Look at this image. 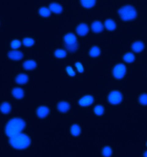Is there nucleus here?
I'll return each mask as SVG.
<instances>
[{
  "label": "nucleus",
  "mask_w": 147,
  "mask_h": 157,
  "mask_svg": "<svg viewBox=\"0 0 147 157\" xmlns=\"http://www.w3.org/2000/svg\"><path fill=\"white\" fill-rule=\"evenodd\" d=\"M144 156L145 157H147V151L145 152L144 154Z\"/></svg>",
  "instance_id": "34"
},
{
  "label": "nucleus",
  "mask_w": 147,
  "mask_h": 157,
  "mask_svg": "<svg viewBox=\"0 0 147 157\" xmlns=\"http://www.w3.org/2000/svg\"><path fill=\"white\" fill-rule=\"evenodd\" d=\"M94 112L97 115L101 116L102 115L104 112V109L102 106L98 105L96 106L94 109Z\"/></svg>",
  "instance_id": "27"
},
{
  "label": "nucleus",
  "mask_w": 147,
  "mask_h": 157,
  "mask_svg": "<svg viewBox=\"0 0 147 157\" xmlns=\"http://www.w3.org/2000/svg\"><path fill=\"white\" fill-rule=\"evenodd\" d=\"M66 71L68 74L71 76H75V72L73 69L72 68L71 66H68L66 67Z\"/></svg>",
  "instance_id": "32"
},
{
  "label": "nucleus",
  "mask_w": 147,
  "mask_h": 157,
  "mask_svg": "<svg viewBox=\"0 0 147 157\" xmlns=\"http://www.w3.org/2000/svg\"><path fill=\"white\" fill-rule=\"evenodd\" d=\"M94 101V98L91 95H86L82 97L79 101V104L82 107H86L90 105Z\"/></svg>",
  "instance_id": "6"
},
{
  "label": "nucleus",
  "mask_w": 147,
  "mask_h": 157,
  "mask_svg": "<svg viewBox=\"0 0 147 157\" xmlns=\"http://www.w3.org/2000/svg\"><path fill=\"white\" fill-rule=\"evenodd\" d=\"M39 13L42 17H47L50 16L51 11L47 7H42L39 9Z\"/></svg>",
  "instance_id": "23"
},
{
  "label": "nucleus",
  "mask_w": 147,
  "mask_h": 157,
  "mask_svg": "<svg viewBox=\"0 0 147 157\" xmlns=\"http://www.w3.org/2000/svg\"><path fill=\"white\" fill-rule=\"evenodd\" d=\"M105 28L109 31L115 30L116 28V24L115 21L111 19H108L105 23Z\"/></svg>",
  "instance_id": "18"
},
{
  "label": "nucleus",
  "mask_w": 147,
  "mask_h": 157,
  "mask_svg": "<svg viewBox=\"0 0 147 157\" xmlns=\"http://www.w3.org/2000/svg\"><path fill=\"white\" fill-rule=\"evenodd\" d=\"M9 143L15 148L23 149L28 148L30 145L31 140L28 136L20 133L11 137L9 140Z\"/></svg>",
  "instance_id": "2"
},
{
  "label": "nucleus",
  "mask_w": 147,
  "mask_h": 157,
  "mask_svg": "<svg viewBox=\"0 0 147 157\" xmlns=\"http://www.w3.org/2000/svg\"><path fill=\"white\" fill-rule=\"evenodd\" d=\"M11 110V106L8 103L4 102L0 106V111L3 113H9Z\"/></svg>",
  "instance_id": "22"
},
{
  "label": "nucleus",
  "mask_w": 147,
  "mask_h": 157,
  "mask_svg": "<svg viewBox=\"0 0 147 157\" xmlns=\"http://www.w3.org/2000/svg\"><path fill=\"white\" fill-rule=\"evenodd\" d=\"M139 101L140 104L143 105H147V94H143L139 98Z\"/></svg>",
  "instance_id": "30"
},
{
  "label": "nucleus",
  "mask_w": 147,
  "mask_h": 157,
  "mask_svg": "<svg viewBox=\"0 0 147 157\" xmlns=\"http://www.w3.org/2000/svg\"><path fill=\"white\" fill-rule=\"evenodd\" d=\"M64 41L65 44H73L77 43V39L76 36L72 33L67 34L64 36Z\"/></svg>",
  "instance_id": "10"
},
{
  "label": "nucleus",
  "mask_w": 147,
  "mask_h": 157,
  "mask_svg": "<svg viewBox=\"0 0 147 157\" xmlns=\"http://www.w3.org/2000/svg\"><path fill=\"white\" fill-rule=\"evenodd\" d=\"M65 48L68 51L71 52H76L78 48V43L73 44H65Z\"/></svg>",
  "instance_id": "26"
},
{
  "label": "nucleus",
  "mask_w": 147,
  "mask_h": 157,
  "mask_svg": "<svg viewBox=\"0 0 147 157\" xmlns=\"http://www.w3.org/2000/svg\"><path fill=\"white\" fill-rule=\"evenodd\" d=\"M23 67L26 70L34 69L36 67L37 63L35 61L32 60H26L23 63Z\"/></svg>",
  "instance_id": "15"
},
{
  "label": "nucleus",
  "mask_w": 147,
  "mask_h": 157,
  "mask_svg": "<svg viewBox=\"0 0 147 157\" xmlns=\"http://www.w3.org/2000/svg\"><path fill=\"white\" fill-rule=\"evenodd\" d=\"M58 110L62 113H66L69 111L70 109V105L68 102L66 101L60 102L57 105Z\"/></svg>",
  "instance_id": "12"
},
{
  "label": "nucleus",
  "mask_w": 147,
  "mask_h": 157,
  "mask_svg": "<svg viewBox=\"0 0 147 157\" xmlns=\"http://www.w3.org/2000/svg\"><path fill=\"white\" fill-rule=\"evenodd\" d=\"M120 18L123 21H130L136 19L137 16L136 9L131 5L123 6L118 10Z\"/></svg>",
  "instance_id": "3"
},
{
  "label": "nucleus",
  "mask_w": 147,
  "mask_h": 157,
  "mask_svg": "<svg viewBox=\"0 0 147 157\" xmlns=\"http://www.w3.org/2000/svg\"><path fill=\"white\" fill-rule=\"evenodd\" d=\"M145 45L142 42L137 41L133 43L132 44V48L133 52L136 53H139L144 48Z\"/></svg>",
  "instance_id": "14"
},
{
  "label": "nucleus",
  "mask_w": 147,
  "mask_h": 157,
  "mask_svg": "<svg viewBox=\"0 0 147 157\" xmlns=\"http://www.w3.org/2000/svg\"><path fill=\"white\" fill-rule=\"evenodd\" d=\"M54 55L57 58H63L66 57L67 53L66 51L64 50L58 49L55 52Z\"/></svg>",
  "instance_id": "24"
},
{
  "label": "nucleus",
  "mask_w": 147,
  "mask_h": 157,
  "mask_svg": "<svg viewBox=\"0 0 147 157\" xmlns=\"http://www.w3.org/2000/svg\"><path fill=\"white\" fill-rule=\"evenodd\" d=\"M81 3L83 7L91 8L96 4V0H81Z\"/></svg>",
  "instance_id": "19"
},
{
  "label": "nucleus",
  "mask_w": 147,
  "mask_h": 157,
  "mask_svg": "<svg viewBox=\"0 0 147 157\" xmlns=\"http://www.w3.org/2000/svg\"><path fill=\"white\" fill-rule=\"evenodd\" d=\"M75 67L79 73H82L83 71H84V68H83V65H82L81 63L79 62L76 63H75Z\"/></svg>",
  "instance_id": "33"
},
{
  "label": "nucleus",
  "mask_w": 147,
  "mask_h": 157,
  "mask_svg": "<svg viewBox=\"0 0 147 157\" xmlns=\"http://www.w3.org/2000/svg\"><path fill=\"white\" fill-rule=\"evenodd\" d=\"M101 53V51L99 47L97 46H94L90 49L89 52V55L91 57L96 58L98 57Z\"/></svg>",
  "instance_id": "21"
},
{
  "label": "nucleus",
  "mask_w": 147,
  "mask_h": 157,
  "mask_svg": "<svg viewBox=\"0 0 147 157\" xmlns=\"http://www.w3.org/2000/svg\"><path fill=\"white\" fill-rule=\"evenodd\" d=\"M126 71V67L125 65L119 63L116 65L113 69V76L117 79H121L125 75Z\"/></svg>",
  "instance_id": "4"
},
{
  "label": "nucleus",
  "mask_w": 147,
  "mask_h": 157,
  "mask_svg": "<svg viewBox=\"0 0 147 157\" xmlns=\"http://www.w3.org/2000/svg\"><path fill=\"white\" fill-rule=\"evenodd\" d=\"M50 11L56 14H60L62 12L63 8L61 5L57 3H52L49 5Z\"/></svg>",
  "instance_id": "11"
},
{
  "label": "nucleus",
  "mask_w": 147,
  "mask_h": 157,
  "mask_svg": "<svg viewBox=\"0 0 147 157\" xmlns=\"http://www.w3.org/2000/svg\"><path fill=\"white\" fill-rule=\"evenodd\" d=\"M12 93L13 95L17 99H21L24 97V91L20 88H15L12 90Z\"/></svg>",
  "instance_id": "16"
},
{
  "label": "nucleus",
  "mask_w": 147,
  "mask_h": 157,
  "mask_svg": "<svg viewBox=\"0 0 147 157\" xmlns=\"http://www.w3.org/2000/svg\"><path fill=\"white\" fill-rule=\"evenodd\" d=\"M50 113V110L48 107L42 106L38 108L37 110V114L40 118L46 117Z\"/></svg>",
  "instance_id": "9"
},
{
  "label": "nucleus",
  "mask_w": 147,
  "mask_h": 157,
  "mask_svg": "<svg viewBox=\"0 0 147 157\" xmlns=\"http://www.w3.org/2000/svg\"><path fill=\"white\" fill-rule=\"evenodd\" d=\"M21 46V42L18 40H14L11 42V46L12 48L16 49L19 48Z\"/></svg>",
  "instance_id": "31"
},
{
  "label": "nucleus",
  "mask_w": 147,
  "mask_h": 157,
  "mask_svg": "<svg viewBox=\"0 0 147 157\" xmlns=\"http://www.w3.org/2000/svg\"><path fill=\"white\" fill-rule=\"evenodd\" d=\"M112 153V151L110 147L106 146L103 148L102 150V154L104 156L109 157L111 156Z\"/></svg>",
  "instance_id": "28"
},
{
  "label": "nucleus",
  "mask_w": 147,
  "mask_h": 157,
  "mask_svg": "<svg viewBox=\"0 0 147 157\" xmlns=\"http://www.w3.org/2000/svg\"><path fill=\"white\" fill-rule=\"evenodd\" d=\"M123 58L126 62L130 63L134 61L135 60V56L132 53H127L123 56Z\"/></svg>",
  "instance_id": "25"
},
{
  "label": "nucleus",
  "mask_w": 147,
  "mask_h": 157,
  "mask_svg": "<svg viewBox=\"0 0 147 157\" xmlns=\"http://www.w3.org/2000/svg\"><path fill=\"white\" fill-rule=\"evenodd\" d=\"M34 40L31 38H26L23 39V43L25 46L30 47L34 44Z\"/></svg>",
  "instance_id": "29"
},
{
  "label": "nucleus",
  "mask_w": 147,
  "mask_h": 157,
  "mask_svg": "<svg viewBox=\"0 0 147 157\" xmlns=\"http://www.w3.org/2000/svg\"><path fill=\"white\" fill-rule=\"evenodd\" d=\"M25 121L22 119L15 118L9 121L7 123L5 132L7 136L13 137L20 133L25 128Z\"/></svg>",
  "instance_id": "1"
},
{
  "label": "nucleus",
  "mask_w": 147,
  "mask_h": 157,
  "mask_svg": "<svg viewBox=\"0 0 147 157\" xmlns=\"http://www.w3.org/2000/svg\"><path fill=\"white\" fill-rule=\"evenodd\" d=\"M81 132V127L78 124H74L71 128V132L73 136H77L80 134Z\"/></svg>",
  "instance_id": "20"
},
{
  "label": "nucleus",
  "mask_w": 147,
  "mask_h": 157,
  "mask_svg": "<svg viewBox=\"0 0 147 157\" xmlns=\"http://www.w3.org/2000/svg\"><path fill=\"white\" fill-rule=\"evenodd\" d=\"M8 56L10 59L14 60H21L23 58V54L19 51L13 50L10 51L8 54Z\"/></svg>",
  "instance_id": "8"
},
{
  "label": "nucleus",
  "mask_w": 147,
  "mask_h": 157,
  "mask_svg": "<svg viewBox=\"0 0 147 157\" xmlns=\"http://www.w3.org/2000/svg\"><path fill=\"white\" fill-rule=\"evenodd\" d=\"M88 26L85 23H81L77 26L76 32L80 36H84L88 33Z\"/></svg>",
  "instance_id": "7"
},
{
  "label": "nucleus",
  "mask_w": 147,
  "mask_h": 157,
  "mask_svg": "<svg viewBox=\"0 0 147 157\" xmlns=\"http://www.w3.org/2000/svg\"><path fill=\"white\" fill-rule=\"evenodd\" d=\"M28 80V76L26 74H19L16 78V81L19 84L23 85L27 83Z\"/></svg>",
  "instance_id": "17"
},
{
  "label": "nucleus",
  "mask_w": 147,
  "mask_h": 157,
  "mask_svg": "<svg viewBox=\"0 0 147 157\" xmlns=\"http://www.w3.org/2000/svg\"><path fill=\"white\" fill-rule=\"evenodd\" d=\"M122 94L118 91H113L109 94L108 100L110 103L112 105H117L122 101Z\"/></svg>",
  "instance_id": "5"
},
{
  "label": "nucleus",
  "mask_w": 147,
  "mask_h": 157,
  "mask_svg": "<svg viewBox=\"0 0 147 157\" xmlns=\"http://www.w3.org/2000/svg\"><path fill=\"white\" fill-rule=\"evenodd\" d=\"M91 28L94 32L99 33L103 30V25L100 21H96L92 23Z\"/></svg>",
  "instance_id": "13"
}]
</instances>
